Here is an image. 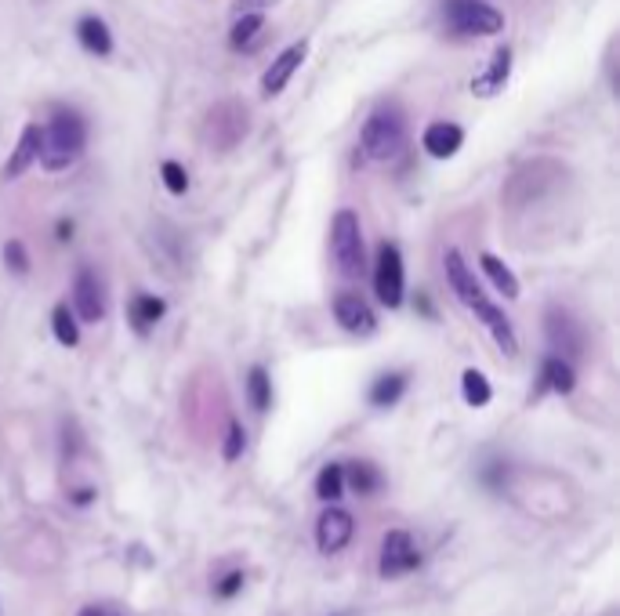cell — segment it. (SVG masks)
I'll return each mask as SVG.
<instances>
[{
  "instance_id": "6da1fadb",
  "label": "cell",
  "mask_w": 620,
  "mask_h": 616,
  "mask_svg": "<svg viewBox=\"0 0 620 616\" xmlns=\"http://www.w3.org/2000/svg\"><path fill=\"white\" fill-rule=\"evenodd\" d=\"M443 265H446V280H450V291L457 294V302L475 312V319L490 330V337L497 341V348H501L505 355H515V352H519V337H515V330H512L508 315H505L501 308L483 294V287L475 283V276H472V269L465 265L461 251H454V247H450V251H446V258H443Z\"/></svg>"
},
{
  "instance_id": "7a4b0ae2",
  "label": "cell",
  "mask_w": 620,
  "mask_h": 616,
  "mask_svg": "<svg viewBox=\"0 0 620 616\" xmlns=\"http://www.w3.org/2000/svg\"><path fill=\"white\" fill-rule=\"evenodd\" d=\"M84 145H87V124H84V116L62 109V113H55L51 124L44 127L40 156H36V160L44 164V171H65L69 164L80 160Z\"/></svg>"
},
{
  "instance_id": "3957f363",
  "label": "cell",
  "mask_w": 620,
  "mask_h": 616,
  "mask_svg": "<svg viewBox=\"0 0 620 616\" xmlns=\"http://www.w3.org/2000/svg\"><path fill=\"white\" fill-rule=\"evenodd\" d=\"M403 145H406V124H403L399 109L388 105V109L370 113V120L363 124V138H359L363 156L374 164H388L403 153Z\"/></svg>"
},
{
  "instance_id": "277c9868",
  "label": "cell",
  "mask_w": 620,
  "mask_h": 616,
  "mask_svg": "<svg viewBox=\"0 0 620 616\" xmlns=\"http://www.w3.org/2000/svg\"><path fill=\"white\" fill-rule=\"evenodd\" d=\"M330 258L337 265V273L345 280H359L363 276V229H359V218L352 211H337L334 222H330Z\"/></svg>"
},
{
  "instance_id": "5b68a950",
  "label": "cell",
  "mask_w": 620,
  "mask_h": 616,
  "mask_svg": "<svg viewBox=\"0 0 620 616\" xmlns=\"http://www.w3.org/2000/svg\"><path fill=\"white\" fill-rule=\"evenodd\" d=\"M446 22L461 36H494L505 29V15L486 0H446Z\"/></svg>"
},
{
  "instance_id": "8992f818",
  "label": "cell",
  "mask_w": 620,
  "mask_h": 616,
  "mask_svg": "<svg viewBox=\"0 0 620 616\" xmlns=\"http://www.w3.org/2000/svg\"><path fill=\"white\" fill-rule=\"evenodd\" d=\"M374 291H377V302H381V305H388V308L403 305L406 276H403V251H399L395 243H381V247H377Z\"/></svg>"
},
{
  "instance_id": "52a82bcc",
  "label": "cell",
  "mask_w": 620,
  "mask_h": 616,
  "mask_svg": "<svg viewBox=\"0 0 620 616\" xmlns=\"http://www.w3.org/2000/svg\"><path fill=\"white\" fill-rule=\"evenodd\" d=\"M377 566H381V577H388V581L406 577L410 570H417L421 566V555L414 548V537L406 530L385 533V541H381V562Z\"/></svg>"
},
{
  "instance_id": "ba28073f",
  "label": "cell",
  "mask_w": 620,
  "mask_h": 616,
  "mask_svg": "<svg viewBox=\"0 0 620 616\" xmlns=\"http://www.w3.org/2000/svg\"><path fill=\"white\" fill-rule=\"evenodd\" d=\"M352 533H355V519L345 508H326L315 522V544L323 555H337L341 548H348Z\"/></svg>"
},
{
  "instance_id": "9c48e42d",
  "label": "cell",
  "mask_w": 620,
  "mask_h": 616,
  "mask_svg": "<svg viewBox=\"0 0 620 616\" xmlns=\"http://www.w3.org/2000/svg\"><path fill=\"white\" fill-rule=\"evenodd\" d=\"M73 308L84 323H102L105 319V291L91 269H80L73 280Z\"/></svg>"
},
{
  "instance_id": "30bf717a",
  "label": "cell",
  "mask_w": 620,
  "mask_h": 616,
  "mask_svg": "<svg viewBox=\"0 0 620 616\" xmlns=\"http://www.w3.org/2000/svg\"><path fill=\"white\" fill-rule=\"evenodd\" d=\"M305 55H309V44L305 40H298V44H291L269 69H265V76H262V94L265 98H273V94H280L287 84H291V76L298 73V65L305 62Z\"/></svg>"
},
{
  "instance_id": "8fae6325",
  "label": "cell",
  "mask_w": 620,
  "mask_h": 616,
  "mask_svg": "<svg viewBox=\"0 0 620 616\" xmlns=\"http://www.w3.org/2000/svg\"><path fill=\"white\" fill-rule=\"evenodd\" d=\"M334 319H337L348 333H359V337H366V333L377 330L374 308L366 305L359 294H337V298H334Z\"/></svg>"
},
{
  "instance_id": "7c38bea8",
  "label": "cell",
  "mask_w": 620,
  "mask_h": 616,
  "mask_svg": "<svg viewBox=\"0 0 620 616\" xmlns=\"http://www.w3.org/2000/svg\"><path fill=\"white\" fill-rule=\"evenodd\" d=\"M548 341L555 352H566V355H581L585 348V333H581V323L563 312V308H552L548 312Z\"/></svg>"
},
{
  "instance_id": "4fadbf2b",
  "label": "cell",
  "mask_w": 620,
  "mask_h": 616,
  "mask_svg": "<svg viewBox=\"0 0 620 616\" xmlns=\"http://www.w3.org/2000/svg\"><path fill=\"white\" fill-rule=\"evenodd\" d=\"M508 73H512V47L505 44V47H497V51H494L490 65H486V69L472 80V94H479V98H494L497 91H505Z\"/></svg>"
},
{
  "instance_id": "5bb4252c",
  "label": "cell",
  "mask_w": 620,
  "mask_h": 616,
  "mask_svg": "<svg viewBox=\"0 0 620 616\" xmlns=\"http://www.w3.org/2000/svg\"><path fill=\"white\" fill-rule=\"evenodd\" d=\"M421 145L428 149V156H435V160H450V156L465 145V131H461L457 124H450V120H435V124H428V127H425Z\"/></svg>"
},
{
  "instance_id": "9a60e30c",
  "label": "cell",
  "mask_w": 620,
  "mask_h": 616,
  "mask_svg": "<svg viewBox=\"0 0 620 616\" xmlns=\"http://www.w3.org/2000/svg\"><path fill=\"white\" fill-rule=\"evenodd\" d=\"M40 138H44L40 124H29V127L22 131V138H18L15 153H11V160L4 164V178H7V182L22 178V174H25V171L36 164V156H40Z\"/></svg>"
},
{
  "instance_id": "2e32d148",
  "label": "cell",
  "mask_w": 620,
  "mask_h": 616,
  "mask_svg": "<svg viewBox=\"0 0 620 616\" xmlns=\"http://www.w3.org/2000/svg\"><path fill=\"white\" fill-rule=\"evenodd\" d=\"M76 36H80L84 51H91V55H98V58H105V55L113 51V33H109V25H105L102 18H95V15L80 18Z\"/></svg>"
},
{
  "instance_id": "e0dca14e",
  "label": "cell",
  "mask_w": 620,
  "mask_h": 616,
  "mask_svg": "<svg viewBox=\"0 0 620 616\" xmlns=\"http://www.w3.org/2000/svg\"><path fill=\"white\" fill-rule=\"evenodd\" d=\"M574 384H577V377H574V366H570L566 359H559V355L545 359V366H541V392L570 395V392H574Z\"/></svg>"
},
{
  "instance_id": "ac0fdd59",
  "label": "cell",
  "mask_w": 620,
  "mask_h": 616,
  "mask_svg": "<svg viewBox=\"0 0 620 616\" xmlns=\"http://www.w3.org/2000/svg\"><path fill=\"white\" fill-rule=\"evenodd\" d=\"M479 265H483V273L490 276V283L497 287V294H505L508 302L519 298V280H515V273H512L497 254H479Z\"/></svg>"
},
{
  "instance_id": "d6986e66",
  "label": "cell",
  "mask_w": 620,
  "mask_h": 616,
  "mask_svg": "<svg viewBox=\"0 0 620 616\" xmlns=\"http://www.w3.org/2000/svg\"><path fill=\"white\" fill-rule=\"evenodd\" d=\"M403 392H406V373H381L370 384V406L388 410V406H395L403 399Z\"/></svg>"
},
{
  "instance_id": "ffe728a7",
  "label": "cell",
  "mask_w": 620,
  "mask_h": 616,
  "mask_svg": "<svg viewBox=\"0 0 620 616\" xmlns=\"http://www.w3.org/2000/svg\"><path fill=\"white\" fill-rule=\"evenodd\" d=\"M164 312H167L164 298H156V294H138V298L131 302V323H135L138 333H149V330L164 319Z\"/></svg>"
},
{
  "instance_id": "44dd1931",
  "label": "cell",
  "mask_w": 620,
  "mask_h": 616,
  "mask_svg": "<svg viewBox=\"0 0 620 616\" xmlns=\"http://www.w3.org/2000/svg\"><path fill=\"white\" fill-rule=\"evenodd\" d=\"M345 479H348V486L359 493V497H366V493H377L381 490V472L370 464V461H355V464H348L345 468Z\"/></svg>"
},
{
  "instance_id": "7402d4cb",
  "label": "cell",
  "mask_w": 620,
  "mask_h": 616,
  "mask_svg": "<svg viewBox=\"0 0 620 616\" xmlns=\"http://www.w3.org/2000/svg\"><path fill=\"white\" fill-rule=\"evenodd\" d=\"M247 395H251V406L258 413H265L273 406V381H269V370L265 366H251V373H247Z\"/></svg>"
},
{
  "instance_id": "603a6c76",
  "label": "cell",
  "mask_w": 620,
  "mask_h": 616,
  "mask_svg": "<svg viewBox=\"0 0 620 616\" xmlns=\"http://www.w3.org/2000/svg\"><path fill=\"white\" fill-rule=\"evenodd\" d=\"M265 29V15L262 11H244L240 18H236V25H233V33H229V44L233 47H247V44H255V36Z\"/></svg>"
},
{
  "instance_id": "cb8c5ba5",
  "label": "cell",
  "mask_w": 620,
  "mask_h": 616,
  "mask_svg": "<svg viewBox=\"0 0 620 616\" xmlns=\"http://www.w3.org/2000/svg\"><path fill=\"white\" fill-rule=\"evenodd\" d=\"M461 392H465V402L468 406H486L494 399V388H490V381L479 370H465L461 373Z\"/></svg>"
},
{
  "instance_id": "d4e9b609",
  "label": "cell",
  "mask_w": 620,
  "mask_h": 616,
  "mask_svg": "<svg viewBox=\"0 0 620 616\" xmlns=\"http://www.w3.org/2000/svg\"><path fill=\"white\" fill-rule=\"evenodd\" d=\"M51 326H55L58 344L76 348V341H80V323H76V315L69 312V305H58L55 312H51Z\"/></svg>"
},
{
  "instance_id": "484cf974",
  "label": "cell",
  "mask_w": 620,
  "mask_h": 616,
  "mask_svg": "<svg viewBox=\"0 0 620 616\" xmlns=\"http://www.w3.org/2000/svg\"><path fill=\"white\" fill-rule=\"evenodd\" d=\"M345 493V468L341 464H326L323 472H319V479H315V497L319 501H337Z\"/></svg>"
},
{
  "instance_id": "4316f807",
  "label": "cell",
  "mask_w": 620,
  "mask_h": 616,
  "mask_svg": "<svg viewBox=\"0 0 620 616\" xmlns=\"http://www.w3.org/2000/svg\"><path fill=\"white\" fill-rule=\"evenodd\" d=\"M4 265H7L15 276H25V273H29V254H25L22 240H7V243H4Z\"/></svg>"
},
{
  "instance_id": "83f0119b",
  "label": "cell",
  "mask_w": 620,
  "mask_h": 616,
  "mask_svg": "<svg viewBox=\"0 0 620 616\" xmlns=\"http://www.w3.org/2000/svg\"><path fill=\"white\" fill-rule=\"evenodd\" d=\"M160 174H164V185H167L175 196H182V193L189 189V174H185V167H182V164H175V160H164Z\"/></svg>"
},
{
  "instance_id": "f1b7e54d",
  "label": "cell",
  "mask_w": 620,
  "mask_h": 616,
  "mask_svg": "<svg viewBox=\"0 0 620 616\" xmlns=\"http://www.w3.org/2000/svg\"><path fill=\"white\" fill-rule=\"evenodd\" d=\"M244 446H247V435H244V424H240V421H233V424H229V435H225V446H222V453H225V461H240V453H244Z\"/></svg>"
},
{
  "instance_id": "f546056e",
  "label": "cell",
  "mask_w": 620,
  "mask_h": 616,
  "mask_svg": "<svg viewBox=\"0 0 620 616\" xmlns=\"http://www.w3.org/2000/svg\"><path fill=\"white\" fill-rule=\"evenodd\" d=\"M240 584H244V570H233V573L218 584V595H222V599H233V595L240 591Z\"/></svg>"
},
{
  "instance_id": "4dcf8cb0",
  "label": "cell",
  "mask_w": 620,
  "mask_h": 616,
  "mask_svg": "<svg viewBox=\"0 0 620 616\" xmlns=\"http://www.w3.org/2000/svg\"><path fill=\"white\" fill-rule=\"evenodd\" d=\"M269 4H276V0H236V11L244 15V11H262V7H269Z\"/></svg>"
},
{
  "instance_id": "1f68e13d",
  "label": "cell",
  "mask_w": 620,
  "mask_h": 616,
  "mask_svg": "<svg viewBox=\"0 0 620 616\" xmlns=\"http://www.w3.org/2000/svg\"><path fill=\"white\" fill-rule=\"evenodd\" d=\"M73 236V222H58V240H69Z\"/></svg>"
},
{
  "instance_id": "d6a6232c",
  "label": "cell",
  "mask_w": 620,
  "mask_h": 616,
  "mask_svg": "<svg viewBox=\"0 0 620 616\" xmlns=\"http://www.w3.org/2000/svg\"><path fill=\"white\" fill-rule=\"evenodd\" d=\"M80 616H102V610H95V606H87V610H80Z\"/></svg>"
}]
</instances>
